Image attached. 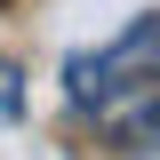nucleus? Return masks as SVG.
<instances>
[{"label":"nucleus","instance_id":"1","mask_svg":"<svg viewBox=\"0 0 160 160\" xmlns=\"http://www.w3.org/2000/svg\"><path fill=\"white\" fill-rule=\"evenodd\" d=\"M152 72H160V16H136L112 48L64 56V96H72V112H112L120 88H144Z\"/></svg>","mask_w":160,"mask_h":160},{"label":"nucleus","instance_id":"2","mask_svg":"<svg viewBox=\"0 0 160 160\" xmlns=\"http://www.w3.org/2000/svg\"><path fill=\"white\" fill-rule=\"evenodd\" d=\"M120 144H144V152H160V96L144 104V112H128V128H120Z\"/></svg>","mask_w":160,"mask_h":160},{"label":"nucleus","instance_id":"3","mask_svg":"<svg viewBox=\"0 0 160 160\" xmlns=\"http://www.w3.org/2000/svg\"><path fill=\"white\" fill-rule=\"evenodd\" d=\"M16 112H24V72L0 64V120H16Z\"/></svg>","mask_w":160,"mask_h":160}]
</instances>
